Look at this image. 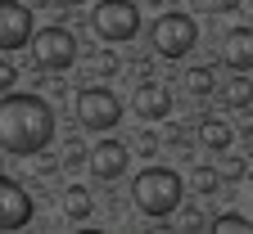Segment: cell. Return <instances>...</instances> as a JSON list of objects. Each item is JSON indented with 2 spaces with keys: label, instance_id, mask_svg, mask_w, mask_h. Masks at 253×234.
<instances>
[{
  "label": "cell",
  "instance_id": "6",
  "mask_svg": "<svg viewBox=\"0 0 253 234\" xmlns=\"http://www.w3.org/2000/svg\"><path fill=\"white\" fill-rule=\"evenodd\" d=\"M122 117V104H118V95L104 90V86H86L77 90V122L86 131H113Z\"/></svg>",
  "mask_w": 253,
  "mask_h": 234
},
{
  "label": "cell",
  "instance_id": "11",
  "mask_svg": "<svg viewBox=\"0 0 253 234\" xmlns=\"http://www.w3.org/2000/svg\"><path fill=\"white\" fill-rule=\"evenodd\" d=\"M221 63L235 72H249L253 68V27H231L226 41H221Z\"/></svg>",
  "mask_w": 253,
  "mask_h": 234
},
{
  "label": "cell",
  "instance_id": "2",
  "mask_svg": "<svg viewBox=\"0 0 253 234\" xmlns=\"http://www.w3.org/2000/svg\"><path fill=\"white\" fill-rule=\"evenodd\" d=\"M131 198H136V207L154 221H163L181 207V198H185V180L172 171V167H145V171L136 176L131 185Z\"/></svg>",
  "mask_w": 253,
  "mask_h": 234
},
{
  "label": "cell",
  "instance_id": "10",
  "mask_svg": "<svg viewBox=\"0 0 253 234\" xmlns=\"http://www.w3.org/2000/svg\"><path fill=\"white\" fill-rule=\"evenodd\" d=\"M131 104H136V113H140L145 122H163V117H172V95H168V86H158V81H140Z\"/></svg>",
  "mask_w": 253,
  "mask_h": 234
},
{
  "label": "cell",
  "instance_id": "9",
  "mask_svg": "<svg viewBox=\"0 0 253 234\" xmlns=\"http://www.w3.org/2000/svg\"><path fill=\"white\" fill-rule=\"evenodd\" d=\"M126 162H131V149H126L122 140H100L90 149V176L113 185L118 176H126Z\"/></svg>",
  "mask_w": 253,
  "mask_h": 234
},
{
  "label": "cell",
  "instance_id": "4",
  "mask_svg": "<svg viewBox=\"0 0 253 234\" xmlns=\"http://www.w3.org/2000/svg\"><path fill=\"white\" fill-rule=\"evenodd\" d=\"M32 63L41 72H63L77 63V36L68 27H41L32 36Z\"/></svg>",
  "mask_w": 253,
  "mask_h": 234
},
{
  "label": "cell",
  "instance_id": "13",
  "mask_svg": "<svg viewBox=\"0 0 253 234\" xmlns=\"http://www.w3.org/2000/svg\"><path fill=\"white\" fill-rule=\"evenodd\" d=\"M221 99H226V108H249L253 104V81L244 72H235L226 86H221Z\"/></svg>",
  "mask_w": 253,
  "mask_h": 234
},
{
  "label": "cell",
  "instance_id": "23",
  "mask_svg": "<svg viewBox=\"0 0 253 234\" xmlns=\"http://www.w3.org/2000/svg\"><path fill=\"white\" fill-rule=\"evenodd\" d=\"M63 5H82V0H63Z\"/></svg>",
  "mask_w": 253,
  "mask_h": 234
},
{
  "label": "cell",
  "instance_id": "17",
  "mask_svg": "<svg viewBox=\"0 0 253 234\" xmlns=\"http://www.w3.org/2000/svg\"><path fill=\"white\" fill-rule=\"evenodd\" d=\"M212 230H217V234H253V221L226 212V216H217V221H212Z\"/></svg>",
  "mask_w": 253,
  "mask_h": 234
},
{
  "label": "cell",
  "instance_id": "15",
  "mask_svg": "<svg viewBox=\"0 0 253 234\" xmlns=\"http://www.w3.org/2000/svg\"><path fill=\"white\" fill-rule=\"evenodd\" d=\"M190 189H195V194H217V185H221V171H217V167H195V171H190V180H185Z\"/></svg>",
  "mask_w": 253,
  "mask_h": 234
},
{
  "label": "cell",
  "instance_id": "12",
  "mask_svg": "<svg viewBox=\"0 0 253 234\" xmlns=\"http://www.w3.org/2000/svg\"><path fill=\"white\" fill-rule=\"evenodd\" d=\"M90 212H95L90 189H82V185H68V189H63V216H68L73 225L77 221H90Z\"/></svg>",
  "mask_w": 253,
  "mask_h": 234
},
{
  "label": "cell",
  "instance_id": "14",
  "mask_svg": "<svg viewBox=\"0 0 253 234\" xmlns=\"http://www.w3.org/2000/svg\"><path fill=\"white\" fill-rule=\"evenodd\" d=\"M199 140H204L208 149H217V153H226V149H231V140H235V131H231L226 122H217V117H208V122L199 126Z\"/></svg>",
  "mask_w": 253,
  "mask_h": 234
},
{
  "label": "cell",
  "instance_id": "8",
  "mask_svg": "<svg viewBox=\"0 0 253 234\" xmlns=\"http://www.w3.org/2000/svg\"><path fill=\"white\" fill-rule=\"evenodd\" d=\"M32 212H37V203H32V194L9 180V176H0V234L5 230H23L32 221Z\"/></svg>",
  "mask_w": 253,
  "mask_h": 234
},
{
  "label": "cell",
  "instance_id": "5",
  "mask_svg": "<svg viewBox=\"0 0 253 234\" xmlns=\"http://www.w3.org/2000/svg\"><path fill=\"white\" fill-rule=\"evenodd\" d=\"M90 27L100 32V41H131L140 32V5L136 0H100L90 14Z\"/></svg>",
  "mask_w": 253,
  "mask_h": 234
},
{
  "label": "cell",
  "instance_id": "7",
  "mask_svg": "<svg viewBox=\"0 0 253 234\" xmlns=\"http://www.w3.org/2000/svg\"><path fill=\"white\" fill-rule=\"evenodd\" d=\"M32 36H37L32 9L23 0H0V54H14V50L32 45Z\"/></svg>",
  "mask_w": 253,
  "mask_h": 234
},
{
  "label": "cell",
  "instance_id": "21",
  "mask_svg": "<svg viewBox=\"0 0 253 234\" xmlns=\"http://www.w3.org/2000/svg\"><path fill=\"white\" fill-rule=\"evenodd\" d=\"M208 5H212L217 14H231V9H240V0H208Z\"/></svg>",
  "mask_w": 253,
  "mask_h": 234
},
{
  "label": "cell",
  "instance_id": "22",
  "mask_svg": "<svg viewBox=\"0 0 253 234\" xmlns=\"http://www.w3.org/2000/svg\"><path fill=\"white\" fill-rule=\"evenodd\" d=\"M244 180H253V153L244 158Z\"/></svg>",
  "mask_w": 253,
  "mask_h": 234
},
{
  "label": "cell",
  "instance_id": "1",
  "mask_svg": "<svg viewBox=\"0 0 253 234\" xmlns=\"http://www.w3.org/2000/svg\"><path fill=\"white\" fill-rule=\"evenodd\" d=\"M54 144V108L41 95H0V149L14 158H37Z\"/></svg>",
  "mask_w": 253,
  "mask_h": 234
},
{
  "label": "cell",
  "instance_id": "19",
  "mask_svg": "<svg viewBox=\"0 0 253 234\" xmlns=\"http://www.w3.org/2000/svg\"><path fill=\"white\" fill-rule=\"evenodd\" d=\"M14 81H18V68H14L9 59H0V95H5V90H9Z\"/></svg>",
  "mask_w": 253,
  "mask_h": 234
},
{
  "label": "cell",
  "instance_id": "3",
  "mask_svg": "<svg viewBox=\"0 0 253 234\" xmlns=\"http://www.w3.org/2000/svg\"><path fill=\"white\" fill-rule=\"evenodd\" d=\"M195 41H199V23L190 18V14H158L154 23H149V45L163 54V59H185L190 50H195Z\"/></svg>",
  "mask_w": 253,
  "mask_h": 234
},
{
  "label": "cell",
  "instance_id": "20",
  "mask_svg": "<svg viewBox=\"0 0 253 234\" xmlns=\"http://www.w3.org/2000/svg\"><path fill=\"white\" fill-rule=\"evenodd\" d=\"M136 149H140V153H145V158H149V153H154V149H158V135H154V131H145V135H140V144H136Z\"/></svg>",
  "mask_w": 253,
  "mask_h": 234
},
{
  "label": "cell",
  "instance_id": "16",
  "mask_svg": "<svg viewBox=\"0 0 253 234\" xmlns=\"http://www.w3.org/2000/svg\"><path fill=\"white\" fill-rule=\"evenodd\" d=\"M212 86H217V77H212L208 68H185V90H190V95H208Z\"/></svg>",
  "mask_w": 253,
  "mask_h": 234
},
{
  "label": "cell",
  "instance_id": "18",
  "mask_svg": "<svg viewBox=\"0 0 253 234\" xmlns=\"http://www.w3.org/2000/svg\"><path fill=\"white\" fill-rule=\"evenodd\" d=\"M217 171H221V180H244V158H226Z\"/></svg>",
  "mask_w": 253,
  "mask_h": 234
}]
</instances>
